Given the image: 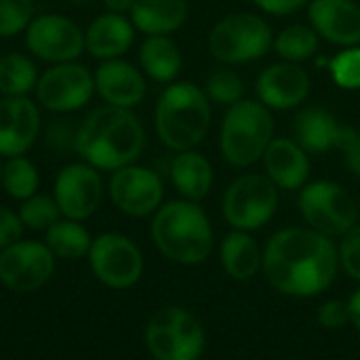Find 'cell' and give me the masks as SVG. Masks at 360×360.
I'll return each mask as SVG.
<instances>
[{"mask_svg": "<svg viewBox=\"0 0 360 360\" xmlns=\"http://www.w3.org/2000/svg\"><path fill=\"white\" fill-rule=\"evenodd\" d=\"M338 243L308 226H289L270 236L264 247V276L287 297L325 293L340 274Z\"/></svg>", "mask_w": 360, "mask_h": 360, "instance_id": "cell-1", "label": "cell"}, {"mask_svg": "<svg viewBox=\"0 0 360 360\" xmlns=\"http://www.w3.org/2000/svg\"><path fill=\"white\" fill-rule=\"evenodd\" d=\"M146 148V127L133 110L99 105L76 127L74 154L99 169L114 173L135 165Z\"/></svg>", "mask_w": 360, "mask_h": 360, "instance_id": "cell-2", "label": "cell"}, {"mask_svg": "<svg viewBox=\"0 0 360 360\" xmlns=\"http://www.w3.org/2000/svg\"><path fill=\"white\" fill-rule=\"evenodd\" d=\"M150 236L160 255L179 266H200L215 249L213 226L205 209L186 198L160 205L152 215Z\"/></svg>", "mask_w": 360, "mask_h": 360, "instance_id": "cell-3", "label": "cell"}, {"mask_svg": "<svg viewBox=\"0 0 360 360\" xmlns=\"http://www.w3.org/2000/svg\"><path fill=\"white\" fill-rule=\"evenodd\" d=\"M211 99L205 89L190 80L165 86L154 108V131L171 152L196 150L211 129Z\"/></svg>", "mask_w": 360, "mask_h": 360, "instance_id": "cell-4", "label": "cell"}, {"mask_svg": "<svg viewBox=\"0 0 360 360\" xmlns=\"http://www.w3.org/2000/svg\"><path fill=\"white\" fill-rule=\"evenodd\" d=\"M272 110L257 99H240L224 114L219 129L221 158L234 169L259 162L274 139Z\"/></svg>", "mask_w": 360, "mask_h": 360, "instance_id": "cell-5", "label": "cell"}, {"mask_svg": "<svg viewBox=\"0 0 360 360\" xmlns=\"http://www.w3.org/2000/svg\"><path fill=\"white\" fill-rule=\"evenodd\" d=\"M143 342L154 360H200L207 346V331L192 310L165 306L146 323Z\"/></svg>", "mask_w": 360, "mask_h": 360, "instance_id": "cell-6", "label": "cell"}, {"mask_svg": "<svg viewBox=\"0 0 360 360\" xmlns=\"http://www.w3.org/2000/svg\"><path fill=\"white\" fill-rule=\"evenodd\" d=\"M209 53L224 65L251 63L266 57L274 44L272 25L255 13H230L209 32Z\"/></svg>", "mask_w": 360, "mask_h": 360, "instance_id": "cell-7", "label": "cell"}, {"mask_svg": "<svg viewBox=\"0 0 360 360\" xmlns=\"http://www.w3.org/2000/svg\"><path fill=\"white\" fill-rule=\"evenodd\" d=\"M297 207L306 226L329 238H342L359 224V200L329 179L308 181L300 190Z\"/></svg>", "mask_w": 360, "mask_h": 360, "instance_id": "cell-8", "label": "cell"}, {"mask_svg": "<svg viewBox=\"0 0 360 360\" xmlns=\"http://www.w3.org/2000/svg\"><path fill=\"white\" fill-rule=\"evenodd\" d=\"M278 205V188L268 175L245 173L226 188L221 198V215L232 230L255 232L272 221Z\"/></svg>", "mask_w": 360, "mask_h": 360, "instance_id": "cell-9", "label": "cell"}, {"mask_svg": "<svg viewBox=\"0 0 360 360\" xmlns=\"http://www.w3.org/2000/svg\"><path fill=\"white\" fill-rule=\"evenodd\" d=\"M86 259L93 276L103 287L116 291L135 287L146 270L141 249L133 238L120 232H103L95 236Z\"/></svg>", "mask_w": 360, "mask_h": 360, "instance_id": "cell-10", "label": "cell"}, {"mask_svg": "<svg viewBox=\"0 0 360 360\" xmlns=\"http://www.w3.org/2000/svg\"><path fill=\"white\" fill-rule=\"evenodd\" d=\"M34 97L42 110L57 116L80 112L95 97L93 72L80 61L49 65L40 72Z\"/></svg>", "mask_w": 360, "mask_h": 360, "instance_id": "cell-11", "label": "cell"}, {"mask_svg": "<svg viewBox=\"0 0 360 360\" xmlns=\"http://www.w3.org/2000/svg\"><path fill=\"white\" fill-rule=\"evenodd\" d=\"M23 42L32 57L49 65L78 61L84 53V30L61 13H42L23 32Z\"/></svg>", "mask_w": 360, "mask_h": 360, "instance_id": "cell-12", "label": "cell"}, {"mask_svg": "<svg viewBox=\"0 0 360 360\" xmlns=\"http://www.w3.org/2000/svg\"><path fill=\"white\" fill-rule=\"evenodd\" d=\"M103 196L105 184L101 171L84 160L61 167L53 181V198L65 219H91L99 211Z\"/></svg>", "mask_w": 360, "mask_h": 360, "instance_id": "cell-13", "label": "cell"}, {"mask_svg": "<svg viewBox=\"0 0 360 360\" xmlns=\"http://www.w3.org/2000/svg\"><path fill=\"white\" fill-rule=\"evenodd\" d=\"M55 255L44 240H17L0 251V285L13 293H34L55 274Z\"/></svg>", "mask_w": 360, "mask_h": 360, "instance_id": "cell-14", "label": "cell"}, {"mask_svg": "<svg viewBox=\"0 0 360 360\" xmlns=\"http://www.w3.org/2000/svg\"><path fill=\"white\" fill-rule=\"evenodd\" d=\"M105 192L112 205L129 217H152L165 202V181L148 167L129 165L112 173Z\"/></svg>", "mask_w": 360, "mask_h": 360, "instance_id": "cell-15", "label": "cell"}, {"mask_svg": "<svg viewBox=\"0 0 360 360\" xmlns=\"http://www.w3.org/2000/svg\"><path fill=\"white\" fill-rule=\"evenodd\" d=\"M312 91V78L300 63L276 61L264 68L255 80L257 101L270 110H293L302 105Z\"/></svg>", "mask_w": 360, "mask_h": 360, "instance_id": "cell-16", "label": "cell"}, {"mask_svg": "<svg viewBox=\"0 0 360 360\" xmlns=\"http://www.w3.org/2000/svg\"><path fill=\"white\" fill-rule=\"evenodd\" d=\"M42 129L40 105L32 97H0V156H23Z\"/></svg>", "mask_w": 360, "mask_h": 360, "instance_id": "cell-17", "label": "cell"}, {"mask_svg": "<svg viewBox=\"0 0 360 360\" xmlns=\"http://www.w3.org/2000/svg\"><path fill=\"white\" fill-rule=\"evenodd\" d=\"M95 78V95L105 105L135 110L148 95V78L141 68L133 65L127 59H108L99 61L93 72Z\"/></svg>", "mask_w": 360, "mask_h": 360, "instance_id": "cell-18", "label": "cell"}, {"mask_svg": "<svg viewBox=\"0 0 360 360\" xmlns=\"http://www.w3.org/2000/svg\"><path fill=\"white\" fill-rule=\"evenodd\" d=\"M308 19L319 38L335 46L360 44V4L354 0H310Z\"/></svg>", "mask_w": 360, "mask_h": 360, "instance_id": "cell-19", "label": "cell"}, {"mask_svg": "<svg viewBox=\"0 0 360 360\" xmlns=\"http://www.w3.org/2000/svg\"><path fill=\"white\" fill-rule=\"evenodd\" d=\"M135 25L129 15L101 13L84 27V53L97 61L120 59L135 42Z\"/></svg>", "mask_w": 360, "mask_h": 360, "instance_id": "cell-20", "label": "cell"}, {"mask_svg": "<svg viewBox=\"0 0 360 360\" xmlns=\"http://www.w3.org/2000/svg\"><path fill=\"white\" fill-rule=\"evenodd\" d=\"M262 162L278 190L295 192L310 179V154L293 137H274Z\"/></svg>", "mask_w": 360, "mask_h": 360, "instance_id": "cell-21", "label": "cell"}, {"mask_svg": "<svg viewBox=\"0 0 360 360\" xmlns=\"http://www.w3.org/2000/svg\"><path fill=\"white\" fill-rule=\"evenodd\" d=\"M344 124L335 118L333 112L310 105L304 108L293 120V139L308 154H327L338 148Z\"/></svg>", "mask_w": 360, "mask_h": 360, "instance_id": "cell-22", "label": "cell"}, {"mask_svg": "<svg viewBox=\"0 0 360 360\" xmlns=\"http://www.w3.org/2000/svg\"><path fill=\"white\" fill-rule=\"evenodd\" d=\"M219 264L232 281L249 283L264 268V249L251 232L232 230L219 243Z\"/></svg>", "mask_w": 360, "mask_h": 360, "instance_id": "cell-23", "label": "cell"}, {"mask_svg": "<svg viewBox=\"0 0 360 360\" xmlns=\"http://www.w3.org/2000/svg\"><path fill=\"white\" fill-rule=\"evenodd\" d=\"M169 177L181 198L200 202L213 188V165L196 150L175 152L169 165Z\"/></svg>", "mask_w": 360, "mask_h": 360, "instance_id": "cell-24", "label": "cell"}, {"mask_svg": "<svg viewBox=\"0 0 360 360\" xmlns=\"http://www.w3.org/2000/svg\"><path fill=\"white\" fill-rule=\"evenodd\" d=\"M129 19L146 36H171L188 19V0H135Z\"/></svg>", "mask_w": 360, "mask_h": 360, "instance_id": "cell-25", "label": "cell"}, {"mask_svg": "<svg viewBox=\"0 0 360 360\" xmlns=\"http://www.w3.org/2000/svg\"><path fill=\"white\" fill-rule=\"evenodd\" d=\"M137 59L146 78L158 84L175 82L184 68L179 44L171 36H146L139 46Z\"/></svg>", "mask_w": 360, "mask_h": 360, "instance_id": "cell-26", "label": "cell"}, {"mask_svg": "<svg viewBox=\"0 0 360 360\" xmlns=\"http://www.w3.org/2000/svg\"><path fill=\"white\" fill-rule=\"evenodd\" d=\"M93 236L84 228V221L61 217L44 232V245L55 255V259L78 262L89 255Z\"/></svg>", "mask_w": 360, "mask_h": 360, "instance_id": "cell-27", "label": "cell"}, {"mask_svg": "<svg viewBox=\"0 0 360 360\" xmlns=\"http://www.w3.org/2000/svg\"><path fill=\"white\" fill-rule=\"evenodd\" d=\"M40 72L30 55L6 53L0 57V97H30Z\"/></svg>", "mask_w": 360, "mask_h": 360, "instance_id": "cell-28", "label": "cell"}, {"mask_svg": "<svg viewBox=\"0 0 360 360\" xmlns=\"http://www.w3.org/2000/svg\"><path fill=\"white\" fill-rule=\"evenodd\" d=\"M0 188L6 192L8 198L21 202L25 198L38 194V188H40V171L27 158V154L13 156V158H4Z\"/></svg>", "mask_w": 360, "mask_h": 360, "instance_id": "cell-29", "label": "cell"}, {"mask_svg": "<svg viewBox=\"0 0 360 360\" xmlns=\"http://www.w3.org/2000/svg\"><path fill=\"white\" fill-rule=\"evenodd\" d=\"M319 44H321V38H319V34L314 32L312 25L293 23V25L283 27L274 36L272 49L276 51V55L283 61L302 63V61L312 59L319 53Z\"/></svg>", "mask_w": 360, "mask_h": 360, "instance_id": "cell-30", "label": "cell"}, {"mask_svg": "<svg viewBox=\"0 0 360 360\" xmlns=\"http://www.w3.org/2000/svg\"><path fill=\"white\" fill-rule=\"evenodd\" d=\"M17 215L25 230L42 232V234L63 217L53 194H40V192L21 200L17 207Z\"/></svg>", "mask_w": 360, "mask_h": 360, "instance_id": "cell-31", "label": "cell"}, {"mask_svg": "<svg viewBox=\"0 0 360 360\" xmlns=\"http://www.w3.org/2000/svg\"><path fill=\"white\" fill-rule=\"evenodd\" d=\"M205 93L211 99V103L217 105H234L240 99H245V82L243 78L230 70V68H219L215 72H211L205 80Z\"/></svg>", "mask_w": 360, "mask_h": 360, "instance_id": "cell-32", "label": "cell"}, {"mask_svg": "<svg viewBox=\"0 0 360 360\" xmlns=\"http://www.w3.org/2000/svg\"><path fill=\"white\" fill-rule=\"evenodd\" d=\"M34 17V0H0V38L23 34Z\"/></svg>", "mask_w": 360, "mask_h": 360, "instance_id": "cell-33", "label": "cell"}, {"mask_svg": "<svg viewBox=\"0 0 360 360\" xmlns=\"http://www.w3.org/2000/svg\"><path fill=\"white\" fill-rule=\"evenodd\" d=\"M333 82L344 91L360 89V46H346L333 59H329Z\"/></svg>", "mask_w": 360, "mask_h": 360, "instance_id": "cell-34", "label": "cell"}, {"mask_svg": "<svg viewBox=\"0 0 360 360\" xmlns=\"http://www.w3.org/2000/svg\"><path fill=\"white\" fill-rule=\"evenodd\" d=\"M338 251H340V268L352 281L360 283V224H356L340 238Z\"/></svg>", "mask_w": 360, "mask_h": 360, "instance_id": "cell-35", "label": "cell"}, {"mask_svg": "<svg viewBox=\"0 0 360 360\" xmlns=\"http://www.w3.org/2000/svg\"><path fill=\"white\" fill-rule=\"evenodd\" d=\"M316 323L327 331H340L350 325V308L348 300H327L316 310Z\"/></svg>", "mask_w": 360, "mask_h": 360, "instance_id": "cell-36", "label": "cell"}, {"mask_svg": "<svg viewBox=\"0 0 360 360\" xmlns=\"http://www.w3.org/2000/svg\"><path fill=\"white\" fill-rule=\"evenodd\" d=\"M335 150H340V154H342L348 171L356 179H360V129L350 127V124H344Z\"/></svg>", "mask_w": 360, "mask_h": 360, "instance_id": "cell-37", "label": "cell"}, {"mask_svg": "<svg viewBox=\"0 0 360 360\" xmlns=\"http://www.w3.org/2000/svg\"><path fill=\"white\" fill-rule=\"evenodd\" d=\"M23 232H25V228H23L17 211L0 205V251L15 245L17 240H21Z\"/></svg>", "mask_w": 360, "mask_h": 360, "instance_id": "cell-38", "label": "cell"}, {"mask_svg": "<svg viewBox=\"0 0 360 360\" xmlns=\"http://www.w3.org/2000/svg\"><path fill=\"white\" fill-rule=\"evenodd\" d=\"M74 139H76V127L65 122H53L46 129V143L55 150H72L74 152Z\"/></svg>", "mask_w": 360, "mask_h": 360, "instance_id": "cell-39", "label": "cell"}, {"mask_svg": "<svg viewBox=\"0 0 360 360\" xmlns=\"http://www.w3.org/2000/svg\"><path fill=\"white\" fill-rule=\"evenodd\" d=\"M259 11L268 13V15H278V17H285V15H293L297 13L300 8H304L310 0H251Z\"/></svg>", "mask_w": 360, "mask_h": 360, "instance_id": "cell-40", "label": "cell"}, {"mask_svg": "<svg viewBox=\"0 0 360 360\" xmlns=\"http://www.w3.org/2000/svg\"><path fill=\"white\" fill-rule=\"evenodd\" d=\"M348 308H350V325L360 335V287L348 297Z\"/></svg>", "mask_w": 360, "mask_h": 360, "instance_id": "cell-41", "label": "cell"}, {"mask_svg": "<svg viewBox=\"0 0 360 360\" xmlns=\"http://www.w3.org/2000/svg\"><path fill=\"white\" fill-rule=\"evenodd\" d=\"M101 2H103L105 11L118 13V15H129L135 4V0H101Z\"/></svg>", "mask_w": 360, "mask_h": 360, "instance_id": "cell-42", "label": "cell"}, {"mask_svg": "<svg viewBox=\"0 0 360 360\" xmlns=\"http://www.w3.org/2000/svg\"><path fill=\"white\" fill-rule=\"evenodd\" d=\"M68 4H74V6H86V4H93L95 0H65Z\"/></svg>", "mask_w": 360, "mask_h": 360, "instance_id": "cell-43", "label": "cell"}, {"mask_svg": "<svg viewBox=\"0 0 360 360\" xmlns=\"http://www.w3.org/2000/svg\"><path fill=\"white\" fill-rule=\"evenodd\" d=\"M2 165H4V158L0 156V177H2Z\"/></svg>", "mask_w": 360, "mask_h": 360, "instance_id": "cell-44", "label": "cell"}, {"mask_svg": "<svg viewBox=\"0 0 360 360\" xmlns=\"http://www.w3.org/2000/svg\"><path fill=\"white\" fill-rule=\"evenodd\" d=\"M200 360H211V359H200Z\"/></svg>", "mask_w": 360, "mask_h": 360, "instance_id": "cell-45", "label": "cell"}, {"mask_svg": "<svg viewBox=\"0 0 360 360\" xmlns=\"http://www.w3.org/2000/svg\"><path fill=\"white\" fill-rule=\"evenodd\" d=\"M359 209H360V200H359Z\"/></svg>", "mask_w": 360, "mask_h": 360, "instance_id": "cell-46", "label": "cell"}]
</instances>
